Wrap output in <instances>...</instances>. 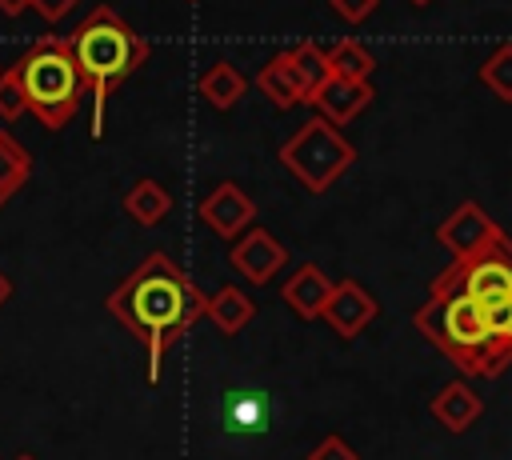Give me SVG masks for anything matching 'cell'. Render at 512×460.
Instances as JSON below:
<instances>
[{
	"label": "cell",
	"mask_w": 512,
	"mask_h": 460,
	"mask_svg": "<svg viewBox=\"0 0 512 460\" xmlns=\"http://www.w3.org/2000/svg\"><path fill=\"white\" fill-rule=\"evenodd\" d=\"M104 308L148 348V380H160L164 352L204 316L208 296L168 252H148L108 292Z\"/></svg>",
	"instance_id": "cell-1"
},
{
	"label": "cell",
	"mask_w": 512,
	"mask_h": 460,
	"mask_svg": "<svg viewBox=\"0 0 512 460\" xmlns=\"http://www.w3.org/2000/svg\"><path fill=\"white\" fill-rule=\"evenodd\" d=\"M416 332L436 348L444 352L460 372H472V376H500L508 364H512V340H504L488 312L460 296V292H448V296H428L416 316H412Z\"/></svg>",
	"instance_id": "cell-2"
},
{
	"label": "cell",
	"mask_w": 512,
	"mask_h": 460,
	"mask_svg": "<svg viewBox=\"0 0 512 460\" xmlns=\"http://www.w3.org/2000/svg\"><path fill=\"white\" fill-rule=\"evenodd\" d=\"M72 44V56L84 72V84L92 92V136L104 132V104L108 96L148 60V40L108 4H96L80 24L76 32L68 36Z\"/></svg>",
	"instance_id": "cell-3"
},
{
	"label": "cell",
	"mask_w": 512,
	"mask_h": 460,
	"mask_svg": "<svg viewBox=\"0 0 512 460\" xmlns=\"http://www.w3.org/2000/svg\"><path fill=\"white\" fill-rule=\"evenodd\" d=\"M16 72H20V84H24V96H28V112L52 132L64 128L76 116V108L88 92L68 36H40L16 60Z\"/></svg>",
	"instance_id": "cell-4"
},
{
	"label": "cell",
	"mask_w": 512,
	"mask_h": 460,
	"mask_svg": "<svg viewBox=\"0 0 512 460\" xmlns=\"http://www.w3.org/2000/svg\"><path fill=\"white\" fill-rule=\"evenodd\" d=\"M448 292L476 300L484 312L512 308V236L500 232L480 252L464 260H448V268L432 276L428 296H448Z\"/></svg>",
	"instance_id": "cell-5"
},
{
	"label": "cell",
	"mask_w": 512,
	"mask_h": 460,
	"mask_svg": "<svg viewBox=\"0 0 512 460\" xmlns=\"http://www.w3.org/2000/svg\"><path fill=\"white\" fill-rule=\"evenodd\" d=\"M280 164L308 188V192H328L352 164L356 148L344 140V132L320 116L304 120L284 144H280Z\"/></svg>",
	"instance_id": "cell-6"
},
{
	"label": "cell",
	"mask_w": 512,
	"mask_h": 460,
	"mask_svg": "<svg viewBox=\"0 0 512 460\" xmlns=\"http://www.w3.org/2000/svg\"><path fill=\"white\" fill-rule=\"evenodd\" d=\"M504 228L476 204V200H464L456 204V212H448V220L436 228V244L452 252V260H464L472 252H480L484 244H492Z\"/></svg>",
	"instance_id": "cell-7"
},
{
	"label": "cell",
	"mask_w": 512,
	"mask_h": 460,
	"mask_svg": "<svg viewBox=\"0 0 512 460\" xmlns=\"http://www.w3.org/2000/svg\"><path fill=\"white\" fill-rule=\"evenodd\" d=\"M232 268L248 280V284H268L284 264H288V248L268 232V228H248L244 236L232 240V252H228Z\"/></svg>",
	"instance_id": "cell-8"
},
{
	"label": "cell",
	"mask_w": 512,
	"mask_h": 460,
	"mask_svg": "<svg viewBox=\"0 0 512 460\" xmlns=\"http://www.w3.org/2000/svg\"><path fill=\"white\" fill-rule=\"evenodd\" d=\"M200 220H204L216 236L236 240V236H244V232L252 228L256 204H252V196H248L236 180H224V184H216V188L200 200Z\"/></svg>",
	"instance_id": "cell-9"
},
{
	"label": "cell",
	"mask_w": 512,
	"mask_h": 460,
	"mask_svg": "<svg viewBox=\"0 0 512 460\" xmlns=\"http://www.w3.org/2000/svg\"><path fill=\"white\" fill-rule=\"evenodd\" d=\"M324 320L332 324L336 336L352 340V336H360V332L376 320V300H372V292H368L364 284H356V280H336V288H332V296H328V304H324Z\"/></svg>",
	"instance_id": "cell-10"
},
{
	"label": "cell",
	"mask_w": 512,
	"mask_h": 460,
	"mask_svg": "<svg viewBox=\"0 0 512 460\" xmlns=\"http://www.w3.org/2000/svg\"><path fill=\"white\" fill-rule=\"evenodd\" d=\"M372 84L368 80H344V76H328L324 84H320V92L308 100L312 108H316V116L320 120H328V124H352L368 104H372Z\"/></svg>",
	"instance_id": "cell-11"
},
{
	"label": "cell",
	"mask_w": 512,
	"mask_h": 460,
	"mask_svg": "<svg viewBox=\"0 0 512 460\" xmlns=\"http://www.w3.org/2000/svg\"><path fill=\"white\" fill-rule=\"evenodd\" d=\"M332 288H336V280H332L320 264H300V268L284 280L280 300H284L300 320H316V316H324V304H328Z\"/></svg>",
	"instance_id": "cell-12"
},
{
	"label": "cell",
	"mask_w": 512,
	"mask_h": 460,
	"mask_svg": "<svg viewBox=\"0 0 512 460\" xmlns=\"http://www.w3.org/2000/svg\"><path fill=\"white\" fill-rule=\"evenodd\" d=\"M484 412V400L464 384V380H452L444 384L436 396H432V416L436 424H444L448 432H468Z\"/></svg>",
	"instance_id": "cell-13"
},
{
	"label": "cell",
	"mask_w": 512,
	"mask_h": 460,
	"mask_svg": "<svg viewBox=\"0 0 512 460\" xmlns=\"http://www.w3.org/2000/svg\"><path fill=\"white\" fill-rule=\"evenodd\" d=\"M256 88L276 104V108H296V104H308V92L300 84V76L292 72L288 56L276 52L260 72H256Z\"/></svg>",
	"instance_id": "cell-14"
},
{
	"label": "cell",
	"mask_w": 512,
	"mask_h": 460,
	"mask_svg": "<svg viewBox=\"0 0 512 460\" xmlns=\"http://www.w3.org/2000/svg\"><path fill=\"white\" fill-rule=\"evenodd\" d=\"M124 212L136 220V224H144V228H156L168 212H172V196H168V188L160 184V180H152V176H140L128 192H124Z\"/></svg>",
	"instance_id": "cell-15"
},
{
	"label": "cell",
	"mask_w": 512,
	"mask_h": 460,
	"mask_svg": "<svg viewBox=\"0 0 512 460\" xmlns=\"http://www.w3.org/2000/svg\"><path fill=\"white\" fill-rule=\"evenodd\" d=\"M200 96L212 104V108H232V104H240V96L248 92V80H244V72L232 64V60H216L204 76H200Z\"/></svg>",
	"instance_id": "cell-16"
},
{
	"label": "cell",
	"mask_w": 512,
	"mask_h": 460,
	"mask_svg": "<svg viewBox=\"0 0 512 460\" xmlns=\"http://www.w3.org/2000/svg\"><path fill=\"white\" fill-rule=\"evenodd\" d=\"M204 316H208L224 336H236V332L256 316V304H252L236 284H224L220 292H212V296H208Z\"/></svg>",
	"instance_id": "cell-17"
},
{
	"label": "cell",
	"mask_w": 512,
	"mask_h": 460,
	"mask_svg": "<svg viewBox=\"0 0 512 460\" xmlns=\"http://www.w3.org/2000/svg\"><path fill=\"white\" fill-rule=\"evenodd\" d=\"M284 56H288L292 72L300 76V84H304V92H308V100H312V96L320 92V84L332 76V68H328V48H320V44H312V40H300V44L284 48Z\"/></svg>",
	"instance_id": "cell-18"
},
{
	"label": "cell",
	"mask_w": 512,
	"mask_h": 460,
	"mask_svg": "<svg viewBox=\"0 0 512 460\" xmlns=\"http://www.w3.org/2000/svg\"><path fill=\"white\" fill-rule=\"evenodd\" d=\"M28 176H32V156H28V148H20V140L0 128V192H4V196L20 192V188L28 184Z\"/></svg>",
	"instance_id": "cell-19"
},
{
	"label": "cell",
	"mask_w": 512,
	"mask_h": 460,
	"mask_svg": "<svg viewBox=\"0 0 512 460\" xmlns=\"http://www.w3.org/2000/svg\"><path fill=\"white\" fill-rule=\"evenodd\" d=\"M224 416L240 432H264V424H268V396L264 392H228L224 396Z\"/></svg>",
	"instance_id": "cell-20"
},
{
	"label": "cell",
	"mask_w": 512,
	"mask_h": 460,
	"mask_svg": "<svg viewBox=\"0 0 512 460\" xmlns=\"http://www.w3.org/2000/svg\"><path fill=\"white\" fill-rule=\"evenodd\" d=\"M328 68L332 76H344V80H368L376 68V56L360 40H336L328 48Z\"/></svg>",
	"instance_id": "cell-21"
},
{
	"label": "cell",
	"mask_w": 512,
	"mask_h": 460,
	"mask_svg": "<svg viewBox=\"0 0 512 460\" xmlns=\"http://www.w3.org/2000/svg\"><path fill=\"white\" fill-rule=\"evenodd\" d=\"M480 80L492 88V96L512 104V44H500L488 52V60L480 64Z\"/></svg>",
	"instance_id": "cell-22"
},
{
	"label": "cell",
	"mask_w": 512,
	"mask_h": 460,
	"mask_svg": "<svg viewBox=\"0 0 512 460\" xmlns=\"http://www.w3.org/2000/svg\"><path fill=\"white\" fill-rule=\"evenodd\" d=\"M20 116H28V96L12 64V68H0V120H20Z\"/></svg>",
	"instance_id": "cell-23"
},
{
	"label": "cell",
	"mask_w": 512,
	"mask_h": 460,
	"mask_svg": "<svg viewBox=\"0 0 512 460\" xmlns=\"http://www.w3.org/2000/svg\"><path fill=\"white\" fill-rule=\"evenodd\" d=\"M308 460H360V456H356V448H352L344 436L332 432V436H324V440L308 452Z\"/></svg>",
	"instance_id": "cell-24"
},
{
	"label": "cell",
	"mask_w": 512,
	"mask_h": 460,
	"mask_svg": "<svg viewBox=\"0 0 512 460\" xmlns=\"http://www.w3.org/2000/svg\"><path fill=\"white\" fill-rule=\"evenodd\" d=\"M328 4H332V12H336L340 20L360 24V20H368V16L376 12V4H380V0H328Z\"/></svg>",
	"instance_id": "cell-25"
},
{
	"label": "cell",
	"mask_w": 512,
	"mask_h": 460,
	"mask_svg": "<svg viewBox=\"0 0 512 460\" xmlns=\"http://www.w3.org/2000/svg\"><path fill=\"white\" fill-rule=\"evenodd\" d=\"M80 0H32V8L44 16V20H64Z\"/></svg>",
	"instance_id": "cell-26"
},
{
	"label": "cell",
	"mask_w": 512,
	"mask_h": 460,
	"mask_svg": "<svg viewBox=\"0 0 512 460\" xmlns=\"http://www.w3.org/2000/svg\"><path fill=\"white\" fill-rule=\"evenodd\" d=\"M24 8H32V0H0V12L4 16H20Z\"/></svg>",
	"instance_id": "cell-27"
},
{
	"label": "cell",
	"mask_w": 512,
	"mask_h": 460,
	"mask_svg": "<svg viewBox=\"0 0 512 460\" xmlns=\"http://www.w3.org/2000/svg\"><path fill=\"white\" fill-rule=\"evenodd\" d=\"M8 296H12V280H8V276H4V272H0V304H4V300H8Z\"/></svg>",
	"instance_id": "cell-28"
},
{
	"label": "cell",
	"mask_w": 512,
	"mask_h": 460,
	"mask_svg": "<svg viewBox=\"0 0 512 460\" xmlns=\"http://www.w3.org/2000/svg\"><path fill=\"white\" fill-rule=\"evenodd\" d=\"M16 460H36V456H32V452H20V456H16Z\"/></svg>",
	"instance_id": "cell-29"
},
{
	"label": "cell",
	"mask_w": 512,
	"mask_h": 460,
	"mask_svg": "<svg viewBox=\"0 0 512 460\" xmlns=\"http://www.w3.org/2000/svg\"><path fill=\"white\" fill-rule=\"evenodd\" d=\"M408 4H416V8H424V4H432V0H408Z\"/></svg>",
	"instance_id": "cell-30"
},
{
	"label": "cell",
	"mask_w": 512,
	"mask_h": 460,
	"mask_svg": "<svg viewBox=\"0 0 512 460\" xmlns=\"http://www.w3.org/2000/svg\"><path fill=\"white\" fill-rule=\"evenodd\" d=\"M4 200H8V196H4V192H0V208H4Z\"/></svg>",
	"instance_id": "cell-31"
}]
</instances>
